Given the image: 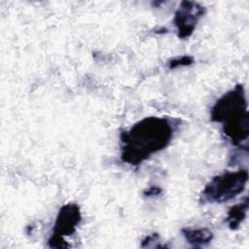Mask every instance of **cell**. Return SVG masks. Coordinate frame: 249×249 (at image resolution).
<instances>
[{
	"label": "cell",
	"instance_id": "5",
	"mask_svg": "<svg viewBox=\"0 0 249 249\" xmlns=\"http://www.w3.org/2000/svg\"><path fill=\"white\" fill-rule=\"evenodd\" d=\"M205 13V8L194 1H182L175 12L174 24L178 37L189 38L196 29L198 20Z\"/></svg>",
	"mask_w": 249,
	"mask_h": 249
},
{
	"label": "cell",
	"instance_id": "1",
	"mask_svg": "<svg viewBox=\"0 0 249 249\" xmlns=\"http://www.w3.org/2000/svg\"><path fill=\"white\" fill-rule=\"evenodd\" d=\"M170 121L160 117H146L121 135V159L130 165H139L152 155L166 148L173 137Z\"/></svg>",
	"mask_w": 249,
	"mask_h": 249
},
{
	"label": "cell",
	"instance_id": "8",
	"mask_svg": "<svg viewBox=\"0 0 249 249\" xmlns=\"http://www.w3.org/2000/svg\"><path fill=\"white\" fill-rule=\"evenodd\" d=\"M194 62V58L190 55H183L177 58H173L168 62L169 69H174L181 66H188Z\"/></svg>",
	"mask_w": 249,
	"mask_h": 249
},
{
	"label": "cell",
	"instance_id": "2",
	"mask_svg": "<svg viewBox=\"0 0 249 249\" xmlns=\"http://www.w3.org/2000/svg\"><path fill=\"white\" fill-rule=\"evenodd\" d=\"M247 109L245 90L240 84L222 95L211 109V121L222 124L223 132L235 146H239L249 136Z\"/></svg>",
	"mask_w": 249,
	"mask_h": 249
},
{
	"label": "cell",
	"instance_id": "7",
	"mask_svg": "<svg viewBox=\"0 0 249 249\" xmlns=\"http://www.w3.org/2000/svg\"><path fill=\"white\" fill-rule=\"evenodd\" d=\"M182 232L186 240L196 247L206 245L213 239L212 231L206 228L183 229Z\"/></svg>",
	"mask_w": 249,
	"mask_h": 249
},
{
	"label": "cell",
	"instance_id": "6",
	"mask_svg": "<svg viewBox=\"0 0 249 249\" xmlns=\"http://www.w3.org/2000/svg\"><path fill=\"white\" fill-rule=\"evenodd\" d=\"M248 205H249V200L248 196H245L244 199L231 206L227 214L226 222L229 224V227L231 230H237L240 226V224L244 221L247 215L248 211Z\"/></svg>",
	"mask_w": 249,
	"mask_h": 249
},
{
	"label": "cell",
	"instance_id": "4",
	"mask_svg": "<svg viewBox=\"0 0 249 249\" xmlns=\"http://www.w3.org/2000/svg\"><path fill=\"white\" fill-rule=\"evenodd\" d=\"M81 220L82 215L78 204L67 203L63 205L57 213L52 235L48 240L49 247L57 249L68 248L69 244L65 241L64 237L76 231Z\"/></svg>",
	"mask_w": 249,
	"mask_h": 249
},
{
	"label": "cell",
	"instance_id": "9",
	"mask_svg": "<svg viewBox=\"0 0 249 249\" xmlns=\"http://www.w3.org/2000/svg\"><path fill=\"white\" fill-rule=\"evenodd\" d=\"M160 192H161V189H160V188H159V187H151V188H149L144 194H145V196H157V195H159Z\"/></svg>",
	"mask_w": 249,
	"mask_h": 249
},
{
	"label": "cell",
	"instance_id": "3",
	"mask_svg": "<svg viewBox=\"0 0 249 249\" xmlns=\"http://www.w3.org/2000/svg\"><path fill=\"white\" fill-rule=\"evenodd\" d=\"M248 182L247 169L228 171L213 177L201 193V200L210 203H223L241 194Z\"/></svg>",
	"mask_w": 249,
	"mask_h": 249
}]
</instances>
